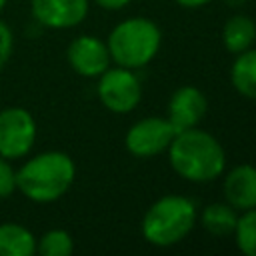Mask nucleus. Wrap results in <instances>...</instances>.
<instances>
[{
    "mask_svg": "<svg viewBox=\"0 0 256 256\" xmlns=\"http://www.w3.org/2000/svg\"><path fill=\"white\" fill-rule=\"evenodd\" d=\"M166 152L172 170L188 182H212L226 168L224 146L198 126L176 132Z\"/></svg>",
    "mask_w": 256,
    "mask_h": 256,
    "instance_id": "obj_1",
    "label": "nucleus"
},
{
    "mask_svg": "<svg viewBox=\"0 0 256 256\" xmlns=\"http://www.w3.org/2000/svg\"><path fill=\"white\" fill-rule=\"evenodd\" d=\"M76 178L72 156L62 150H46L26 160L16 170V190L28 200L48 204L62 198Z\"/></svg>",
    "mask_w": 256,
    "mask_h": 256,
    "instance_id": "obj_2",
    "label": "nucleus"
},
{
    "mask_svg": "<svg viewBox=\"0 0 256 256\" xmlns=\"http://www.w3.org/2000/svg\"><path fill=\"white\" fill-rule=\"evenodd\" d=\"M196 226V206L180 194H166L150 204L142 216V236L156 248H170L182 242Z\"/></svg>",
    "mask_w": 256,
    "mask_h": 256,
    "instance_id": "obj_3",
    "label": "nucleus"
},
{
    "mask_svg": "<svg viewBox=\"0 0 256 256\" xmlns=\"http://www.w3.org/2000/svg\"><path fill=\"white\" fill-rule=\"evenodd\" d=\"M106 46L116 66L138 70L156 58L162 46V32L154 20L132 16L110 30Z\"/></svg>",
    "mask_w": 256,
    "mask_h": 256,
    "instance_id": "obj_4",
    "label": "nucleus"
},
{
    "mask_svg": "<svg viewBox=\"0 0 256 256\" xmlns=\"http://www.w3.org/2000/svg\"><path fill=\"white\" fill-rule=\"evenodd\" d=\"M96 94L106 110L114 114H128L142 100V82L130 68L108 66L98 76Z\"/></svg>",
    "mask_w": 256,
    "mask_h": 256,
    "instance_id": "obj_5",
    "label": "nucleus"
},
{
    "mask_svg": "<svg viewBox=\"0 0 256 256\" xmlns=\"http://www.w3.org/2000/svg\"><path fill=\"white\" fill-rule=\"evenodd\" d=\"M36 120L22 106L0 110V156L6 160L24 158L36 142Z\"/></svg>",
    "mask_w": 256,
    "mask_h": 256,
    "instance_id": "obj_6",
    "label": "nucleus"
},
{
    "mask_svg": "<svg viewBox=\"0 0 256 256\" xmlns=\"http://www.w3.org/2000/svg\"><path fill=\"white\" fill-rule=\"evenodd\" d=\"M174 136L176 128L168 118L148 116L128 128L124 136V146L136 158H152L166 152Z\"/></svg>",
    "mask_w": 256,
    "mask_h": 256,
    "instance_id": "obj_7",
    "label": "nucleus"
},
{
    "mask_svg": "<svg viewBox=\"0 0 256 256\" xmlns=\"http://www.w3.org/2000/svg\"><path fill=\"white\" fill-rule=\"evenodd\" d=\"M66 58L70 68L84 78H98L112 62L106 42L90 34L76 36L68 44Z\"/></svg>",
    "mask_w": 256,
    "mask_h": 256,
    "instance_id": "obj_8",
    "label": "nucleus"
},
{
    "mask_svg": "<svg viewBox=\"0 0 256 256\" xmlns=\"http://www.w3.org/2000/svg\"><path fill=\"white\" fill-rule=\"evenodd\" d=\"M90 0H30L34 20L46 28H74L88 16Z\"/></svg>",
    "mask_w": 256,
    "mask_h": 256,
    "instance_id": "obj_9",
    "label": "nucleus"
},
{
    "mask_svg": "<svg viewBox=\"0 0 256 256\" xmlns=\"http://www.w3.org/2000/svg\"><path fill=\"white\" fill-rule=\"evenodd\" d=\"M206 112H208V100L204 92L196 86H180L172 92L168 100L166 118L172 122L176 132H180L198 126L206 116Z\"/></svg>",
    "mask_w": 256,
    "mask_h": 256,
    "instance_id": "obj_10",
    "label": "nucleus"
},
{
    "mask_svg": "<svg viewBox=\"0 0 256 256\" xmlns=\"http://www.w3.org/2000/svg\"><path fill=\"white\" fill-rule=\"evenodd\" d=\"M224 200L244 212L256 208V166L252 164H238L224 176Z\"/></svg>",
    "mask_w": 256,
    "mask_h": 256,
    "instance_id": "obj_11",
    "label": "nucleus"
},
{
    "mask_svg": "<svg viewBox=\"0 0 256 256\" xmlns=\"http://www.w3.org/2000/svg\"><path fill=\"white\" fill-rule=\"evenodd\" d=\"M256 42V22L246 14L230 16L222 26V44L228 52L240 54Z\"/></svg>",
    "mask_w": 256,
    "mask_h": 256,
    "instance_id": "obj_12",
    "label": "nucleus"
},
{
    "mask_svg": "<svg viewBox=\"0 0 256 256\" xmlns=\"http://www.w3.org/2000/svg\"><path fill=\"white\" fill-rule=\"evenodd\" d=\"M230 82L240 96L256 100V48L236 54L230 68Z\"/></svg>",
    "mask_w": 256,
    "mask_h": 256,
    "instance_id": "obj_13",
    "label": "nucleus"
},
{
    "mask_svg": "<svg viewBox=\"0 0 256 256\" xmlns=\"http://www.w3.org/2000/svg\"><path fill=\"white\" fill-rule=\"evenodd\" d=\"M36 252L34 234L16 222L0 224V256H32Z\"/></svg>",
    "mask_w": 256,
    "mask_h": 256,
    "instance_id": "obj_14",
    "label": "nucleus"
},
{
    "mask_svg": "<svg viewBox=\"0 0 256 256\" xmlns=\"http://www.w3.org/2000/svg\"><path fill=\"white\" fill-rule=\"evenodd\" d=\"M236 220L238 210L232 208L228 202H212L200 212L202 228L214 236H230L236 228Z\"/></svg>",
    "mask_w": 256,
    "mask_h": 256,
    "instance_id": "obj_15",
    "label": "nucleus"
},
{
    "mask_svg": "<svg viewBox=\"0 0 256 256\" xmlns=\"http://www.w3.org/2000/svg\"><path fill=\"white\" fill-rule=\"evenodd\" d=\"M232 234H234L236 246L242 254L256 256V208L244 210L238 216L236 228H234Z\"/></svg>",
    "mask_w": 256,
    "mask_h": 256,
    "instance_id": "obj_16",
    "label": "nucleus"
},
{
    "mask_svg": "<svg viewBox=\"0 0 256 256\" xmlns=\"http://www.w3.org/2000/svg\"><path fill=\"white\" fill-rule=\"evenodd\" d=\"M74 250L72 236L62 228H52L42 234L40 240H36V252L42 256H70Z\"/></svg>",
    "mask_w": 256,
    "mask_h": 256,
    "instance_id": "obj_17",
    "label": "nucleus"
},
{
    "mask_svg": "<svg viewBox=\"0 0 256 256\" xmlns=\"http://www.w3.org/2000/svg\"><path fill=\"white\" fill-rule=\"evenodd\" d=\"M14 190H16V170L4 156H0V198L12 196Z\"/></svg>",
    "mask_w": 256,
    "mask_h": 256,
    "instance_id": "obj_18",
    "label": "nucleus"
},
{
    "mask_svg": "<svg viewBox=\"0 0 256 256\" xmlns=\"http://www.w3.org/2000/svg\"><path fill=\"white\" fill-rule=\"evenodd\" d=\"M12 48H14V34L10 30V26L0 20V70L8 64V60L12 56Z\"/></svg>",
    "mask_w": 256,
    "mask_h": 256,
    "instance_id": "obj_19",
    "label": "nucleus"
},
{
    "mask_svg": "<svg viewBox=\"0 0 256 256\" xmlns=\"http://www.w3.org/2000/svg\"><path fill=\"white\" fill-rule=\"evenodd\" d=\"M100 8H104V10H122V8H126L132 0H94Z\"/></svg>",
    "mask_w": 256,
    "mask_h": 256,
    "instance_id": "obj_20",
    "label": "nucleus"
},
{
    "mask_svg": "<svg viewBox=\"0 0 256 256\" xmlns=\"http://www.w3.org/2000/svg\"><path fill=\"white\" fill-rule=\"evenodd\" d=\"M178 6H182V8H202V6H206L208 2H212V0H174Z\"/></svg>",
    "mask_w": 256,
    "mask_h": 256,
    "instance_id": "obj_21",
    "label": "nucleus"
},
{
    "mask_svg": "<svg viewBox=\"0 0 256 256\" xmlns=\"http://www.w3.org/2000/svg\"><path fill=\"white\" fill-rule=\"evenodd\" d=\"M228 6H242V4H246V0H224Z\"/></svg>",
    "mask_w": 256,
    "mask_h": 256,
    "instance_id": "obj_22",
    "label": "nucleus"
},
{
    "mask_svg": "<svg viewBox=\"0 0 256 256\" xmlns=\"http://www.w3.org/2000/svg\"><path fill=\"white\" fill-rule=\"evenodd\" d=\"M6 2H8V0H0V12L4 10V6H6Z\"/></svg>",
    "mask_w": 256,
    "mask_h": 256,
    "instance_id": "obj_23",
    "label": "nucleus"
}]
</instances>
